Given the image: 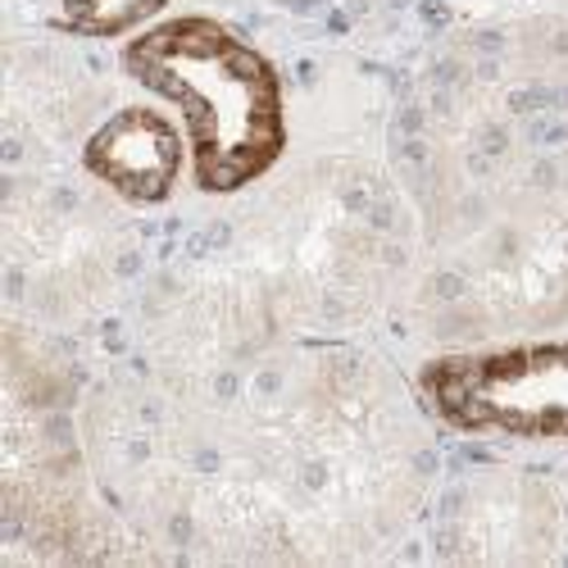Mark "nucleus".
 Segmentation results:
<instances>
[{
    "instance_id": "1",
    "label": "nucleus",
    "mask_w": 568,
    "mask_h": 568,
    "mask_svg": "<svg viewBox=\"0 0 568 568\" xmlns=\"http://www.w3.org/2000/svg\"><path fill=\"white\" fill-rule=\"evenodd\" d=\"M123 69L160 97L192 146V182L205 196L255 186L287 151V91L273 60L210 14H178L123 45Z\"/></svg>"
},
{
    "instance_id": "2",
    "label": "nucleus",
    "mask_w": 568,
    "mask_h": 568,
    "mask_svg": "<svg viewBox=\"0 0 568 568\" xmlns=\"http://www.w3.org/2000/svg\"><path fill=\"white\" fill-rule=\"evenodd\" d=\"M418 387L455 433L568 442V337L455 351L423 368Z\"/></svg>"
},
{
    "instance_id": "3",
    "label": "nucleus",
    "mask_w": 568,
    "mask_h": 568,
    "mask_svg": "<svg viewBox=\"0 0 568 568\" xmlns=\"http://www.w3.org/2000/svg\"><path fill=\"white\" fill-rule=\"evenodd\" d=\"M82 169L123 205L155 210L178 192L182 173L192 169V146H186L182 123L164 110L123 105L82 141Z\"/></svg>"
},
{
    "instance_id": "4",
    "label": "nucleus",
    "mask_w": 568,
    "mask_h": 568,
    "mask_svg": "<svg viewBox=\"0 0 568 568\" xmlns=\"http://www.w3.org/2000/svg\"><path fill=\"white\" fill-rule=\"evenodd\" d=\"M164 10L169 0H60V28L91 41H114L160 23Z\"/></svg>"
}]
</instances>
